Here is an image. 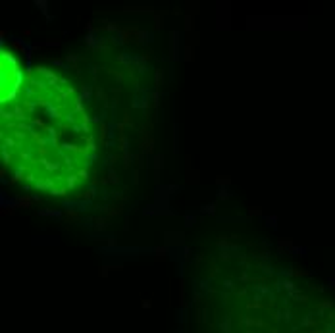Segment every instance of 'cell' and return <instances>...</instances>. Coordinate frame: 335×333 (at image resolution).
Wrapping results in <instances>:
<instances>
[{
  "label": "cell",
  "instance_id": "6da1fadb",
  "mask_svg": "<svg viewBox=\"0 0 335 333\" xmlns=\"http://www.w3.org/2000/svg\"><path fill=\"white\" fill-rule=\"evenodd\" d=\"M2 156L14 179L50 194H68L89 177L94 137L81 96L48 68L25 71L2 102Z\"/></svg>",
  "mask_w": 335,
  "mask_h": 333
}]
</instances>
